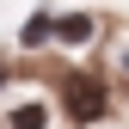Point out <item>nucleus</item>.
<instances>
[{
    "label": "nucleus",
    "instance_id": "obj_4",
    "mask_svg": "<svg viewBox=\"0 0 129 129\" xmlns=\"http://www.w3.org/2000/svg\"><path fill=\"white\" fill-rule=\"evenodd\" d=\"M43 117H49V111H43V105H25L19 117H12V129H43Z\"/></svg>",
    "mask_w": 129,
    "mask_h": 129
},
{
    "label": "nucleus",
    "instance_id": "obj_1",
    "mask_svg": "<svg viewBox=\"0 0 129 129\" xmlns=\"http://www.w3.org/2000/svg\"><path fill=\"white\" fill-rule=\"evenodd\" d=\"M68 111H74L80 123H92V117L105 111V86H99V80H86V74L68 80Z\"/></svg>",
    "mask_w": 129,
    "mask_h": 129
},
{
    "label": "nucleus",
    "instance_id": "obj_2",
    "mask_svg": "<svg viewBox=\"0 0 129 129\" xmlns=\"http://www.w3.org/2000/svg\"><path fill=\"white\" fill-rule=\"evenodd\" d=\"M55 37L61 43H86L92 37V19H55Z\"/></svg>",
    "mask_w": 129,
    "mask_h": 129
},
{
    "label": "nucleus",
    "instance_id": "obj_3",
    "mask_svg": "<svg viewBox=\"0 0 129 129\" xmlns=\"http://www.w3.org/2000/svg\"><path fill=\"white\" fill-rule=\"evenodd\" d=\"M43 37H55V19H49V12H37V19L25 25V43H43Z\"/></svg>",
    "mask_w": 129,
    "mask_h": 129
}]
</instances>
